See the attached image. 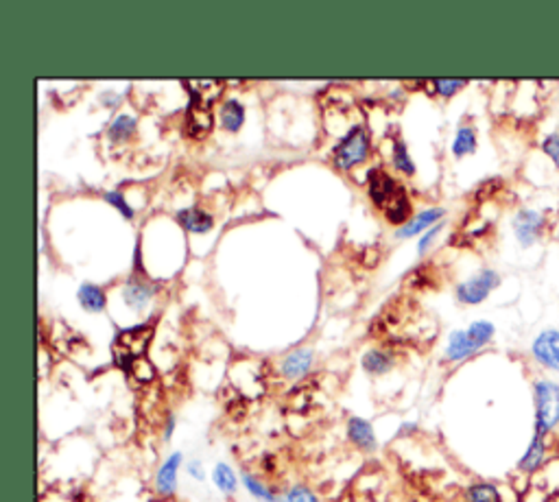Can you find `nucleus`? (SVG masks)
I'll return each instance as SVG.
<instances>
[{"instance_id":"nucleus-35","label":"nucleus","mask_w":559,"mask_h":502,"mask_svg":"<svg viewBox=\"0 0 559 502\" xmlns=\"http://www.w3.org/2000/svg\"><path fill=\"white\" fill-rule=\"evenodd\" d=\"M116 101H119V97H112V95L103 97V103H116Z\"/></svg>"},{"instance_id":"nucleus-14","label":"nucleus","mask_w":559,"mask_h":502,"mask_svg":"<svg viewBox=\"0 0 559 502\" xmlns=\"http://www.w3.org/2000/svg\"><path fill=\"white\" fill-rule=\"evenodd\" d=\"M478 350H481V345L474 344L472 336L468 335V330H457L450 335L448 347H446V359L453 360V363H459V360L477 354Z\"/></svg>"},{"instance_id":"nucleus-6","label":"nucleus","mask_w":559,"mask_h":502,"mask_svg":"<svg viewBox=\"0 0 559 502\" xmlns=\"http://www.w3.org/2000/svg\"><path fill=\"white\" fill-rule=\"evenodd\" d=\"M186 125L188 134L192 138H204V135H208L213 131V110H210V103L197 90L192 92V103L186 116Z\"/></svg>"},{"instance_id":"nucleus-26","label":"nucleus","mask_w":559,"mask_h":502,"mask_svg":"<svg viewBox=\"0 0 559 502\" xmlns=\"http://www.w3.org/2000/svg\"><path fill=\"white\" fill-rule=\"evenodd\" d=\"M468 335L472 336L474 344L483 347L490 344V339L494 336V326H492L490 321H474L472 326L468 328Z\"/></svg>"},{"instance_id":"nucleus-4","label":"nucleus","mask_w":559,"mask_h":502,"mask_svg":"<svg viewBox=\"0 0 559 502\" xmlns=\"http://www.w3.org/2000/svg\"><path fill=\"white\" fill-rule=\"evenodd\" d=\"M182 466H184V454H182L180 450H177V452H171L162 463H159L156 476H153V491H156L158 498H175L177 487H180Z\"/></svg>"},{"instance_id":"nucleus-11","label":"nucleus","mask_w":559,"mask_h":502,"mask_svg":"<svg viewBox=\"0 0 559 502\" xmlns=\"http://www.w3.org/2000/svg\"><path fill=\"white\" fill-rule=\"evenodd\" d=\"M533 356L548 369H559V332L547 330L535 339Z\"/></svg>"},{"instance_id":"nucleus-12","label":"nucleus","mask_w":559,"mask_h":502,"mask_svg":"<svg viewBox=\"0 0 559 502\" xmlns=\"http://www.w3.org/2000/svg\"><path fill=\"white\" fill-rule=\"evenodd\" d=\"M153 293H156V286L149 284L147 280L131 278L123 289V299H125L127 306L131 308V311L140 313V311H144V308H147L149 299L153 297Z\"/></svg>"},{"instance_id":"nucleus-2","label":"nucleus","mask_w":559,"mask_h":502,"mask_svg":"<svg viewBox=\"0 0 559 502\" xmlns=\"http://www.w3.org/2000/svg\"><path fill=\"white\" fill-rule=\"evenodd\" d=\"M369 131L363 125H354L345 135L337 143V147L332 149V162L341 171H352L354 166H359L361 162H365L369 156Z\"/></svg>"},{"instance_id":"nucleus-7","label":"nucleus","mask_w":559,"mask_h":502,"mask_svg":"<svg viewBox=\"0 0 559 502\" xmlns=\"http://www.w3.org/2000/svg\"><path fill=\"white\" fill-rule=\"evenodd\" d=\"M347 439L363 452H376V448H378V437H376L372 421L363 420V417L352 415L347 420Z\"/></svg>"},{"instance_id":"nucleus-15","label":"nucleus","mask_w":559,"mask_h":502,"mask_svg":"<svg viewBox=\"0 0 559 502\" xmlns=\"http://www.w3.org/2000/svg\"><path fill=\"white\" fill-rule=\"evenodd\" d=\"M361 365H363V369L369 376H384V374H389L393 369L396 359H393L392 351L369 350L365 351L363 359H361Z\"/></svg>"},{"instance_id":"nucleus-20","label":"nucleus","mask_w":559,"mask_h":502,"mask_svg":"<svg viewBox=\"0 0 559 502\" xmlns=\"http://www.w3.org/2000/svg\"><path fill=\"white\" fill-rule=\"evenodd\" d=\"M384 214H387V219L396 225H400L402 220H407L408 214H411V204H408V199H407V192H404L402 189L398 190L396 197L384 205Z\"/></svg>"},{"instance_id":"nucleus-29","label":"nucleus","mask_w":559,"mask_h":502,"mask_svg":"<svg viewBox=\"0 0 559 502\" xmlns=\"http://www.w3.org/2000/svg\"><path fill=\"white\" fill-rule=\"evenodd\" d=\"M103 197H105L107 204H112L120 214H125V219H134V208L127 204V199L123 195H120V192H105Z\"/></svg>"},{"instance_id":"nucleus-1","label":"nucleus","mask_w":559,"mask_h":502,"mask_svg":"<svg viewBox=\"0 0 559 502\" xmlns=\"http://www.w3.org/2000/svg\"><path fill=\"white\" fill-rule=\"evenodd\" d=\"M153 336V328L143 323V326L127 328L116 335L114 341V360L120 369H131L140 359H144L149 341Z\"/></svg>"},{"instance_id":"nucleus-34","label":"nucleus","mask_w":559,"mask_h":502,"mask_svg":"<svg viewBox=\"0 0 559 502\" xmlns=\"http://www.w3.org/2000/svg\"><path fill=\"white\" fill-rule=\"evenodd\" d=\"M417 430V424H413V421H404V424L398 429V437H408L411 433H415Z\"/></svg>"},{"instance_id":"nucleus-32","label":"nucleus","mask_w":559,"mask_h":502,"mask_svg":"<svg viewBox=\"0 0 559 502\" xmlns=\"http://www.w3.org/2000/svg\"><path fill=\"white\" fill-rule=\"evenodd\" d=\"M439 229H441V225H437V228L431 229V232H426L424 236L420 238V245H417V253H424L426 250H429V245H431V243H433V238L437 236V234H439Z\"/></svg>"},{"instance_id":"nucleus-30","label":"nucleus","mask_w":559,"mask_h":502,"mask_svg":"<svg viewBox=\"0 0 559 502\" xmlns=\"http://www.w3.org/2000/svg\"><path fill=\"white\" fill-rule=\"evenodd\" d=\"M186 474L192 478V481L204 483V481H206L204 461H201V459H190V461L186 463Z\"/></svg>"},{"instance_id":"nucleus-21","label":"nucleus","mask_w":559,"mask_h":502,"mask_svg":"<svg viewBox=\"0 0 559 502\" xmlns=\"http://www.w3.org/2000/svg\"><path fill=\"white\" fill-rule=\"evenodd\" d=\"M136 125L138 123H136L134 116L120 114L112 120L110 129H107V135H110V140H114V143H125V140H129L131 135L136 134Z\"/></svg>"},{"instance_id":"nucleus-27","label":"nucleus","mask_w":559,"mask_h":502,"mask_svg":"<svg viewBox=\"0 0 559 502\" xmlns=\"http://www.w3.org/2000/svg\"><path fill=\"white\" fill-rule=\"evenodd\" d=\"M286 496H289V502H322V498L314 494L311 487L302 485V483L291 485L289 490H286Z\"/></svg>"},{"instance_id":"nucleus-13","label":"nucleus","mask_w":559,"mask_h":502,"mask_svg":"<svg viewBox=\"0 0 559 502\" xmlns=\"http://www.w3.org/2000/svg\"><path fill=\"white\" fill-rule=\"evenodd\" d=\"M210 478H213V485L217 487V491L225 498H234L238 494V487H241V476L234 472L232 466H228L225 461H219L217 466L210 472Z\"/></svg>"},{"instance_id":"nucleus-5","label":"nucleus","mask_w":559,"mask_h":502,"mask_svg":"<svg viewBox=\"0 0 559 502\" xmlns=\"http://www.w3.org/2000/svg\"><path fill=\"white\" fill-rule=\"evenodd\" d=\"M501 284V278H498L496 271L485 269L481 274H477L474 278H470L468 282L457 286V297L459 302L463 304H481L496 286Z\"/></svg>"},{"instance_id":"nucleus-22","label":"nucleus","mask_w":559,"mask_h":502,"mask_svg":"<svg viewBox=\"0 0 559 502\" xmlns=\"http://www.w3.org/2000/svg\"><path fill=\"white\" fill-rule=\"evenodd\" d=\"M474 151H477V131H474L472 127H459L453 143V153L457 158H463Z\"/></svg>"},{"instance_id":"nucleus-28","label":"nucleus","mask_w":559,"mask_h":502,"mask_svg":"<svg viewBox=\"0 0 559 502\" xmlns=\"http://www.w3.org/2000/svg\"><path fill=\"white\" fill-rule=\"evenodd\" d=\"M466 79H435L433 86L441 97H453L454 92H459L462 88H466Z\"/></svg>"},{"instance_id":"nucleus-17","label":"nucleus","mask_w":559,"mask_h":502,"mask_svg":"<svg viewBox=\"0 0 559 502\" xmlns=\"http://www.w3.org/2000/svg\"><path fill=\"white\" fill-rule=\"evenodd\" d=\"M441 217H444V210L441 208H433V210H424V212L415 214L411 220H407V223L402 225V229H398L396 236L398 238H411V236H417L420 232H424L429 225H433L435 220H439Z\"/></svg>"},{"instance_id":"nucleus-19","label":"nucleus","mask_w":559,"mask_h":502,"mask_svg":"<svg viewBox=\"0 0 559 502\" xmlns=\"http://www.w3.org/2000/svg\"><path fill=\"white\" fill-rule=\"evenodd\" d=\"M219 119L225 131H238L243 123H245V107L238 101H234V98H228V101L221 105Z\"/></svg>"},{"instance_id":"nucleus-23","label":"nucleus","mask_w":559,"mask_h":502,"mask_svg":"<svg viewBox=\"0 0 559 502\" xmlns=\"http://www.w3.org/2000/svg\"><path fill=\"white\" fill-rule=\"evenodd\" d=\"M544 437L542 435H535L533 437V444L529 445L527 454L523 457V461H520V470L523 472H535L540 467V463H542V457H544Z\"/></svg>"},{"instance_id":"nucleus-31","label":"nucleus","mask_w":559,"mask_h":502,"mask_svg":"<svg viewBox=\"0 0 559 502\" xmlns=\"http://www.w3.org/2000/svg\"><path fill=\"white\" fill-rule=\"evenodd\" d=\"M542 147H544V153H547V156L551 158L553 162H555L559 166V138L557 135H548V138L544 140Z\"/></svg>"},{"instance_id":"nucleus-25","label":"nucleus","mask_w":559,"mask_h":502,"mask_svg":"<svg viewBox=\"0 0 559 502\" xmlns=\"http://www.w3.org/2000/svg\"><path fill=\"white\" fill-rule=\"evenodd\" d=\"M393 164H396L398 171L404 173V175H413V173H415V166H413L411 156H408L407 144H404L402 140H396V143H393Z\"/></svg>"},{"instance_id":"nucleus-9","label":"nucleus","mask_w":559,"mask_h":502,"mask_svg":"<svg viewBox=\"0 0 559 502\" xmlns=\"http://www.w3.org/2000/svg\"><path fill=\"white\" fill-rule=\"evenodd\" d=\"M313 350H293L280 363V374L286 380H302L313 369Z\"/></svg>"},{"instance_id":"nucleus-10","label":"nucleus","mask_w":559,"mask_h":502,"mask_svg":"<svg viewBox=\"0 0 559 502\" xmlns=\"http://www.w3.org/2000/svg\"><path fill=\"white\" fill-rule=\"evenodd\" d=\"M514 228L518 241L523 243L524 247H529L533 245L540 238V234H542L544 217L540 212H533V210H523V212H518V217H516Z\"/></svg>"},{"instance_id":"nucleus-16","label":"nucleus","mask_w":559,"mask_h":502,"mask_svg":"<svg viewBox=\"0 0 559 502\" xmlns=\"http://www.w3.org/2000/svg\"><path fill=\"white\" fill-rule=\"evenodd\" d=\"M177 223H180L186 232L206 234L213 229L214 220L208 212H204V210L188 208V210H182V212H177Z\"/></svg>"},{"instance_id":"nucleus-24","label":"nucleus","mask_w":559,"mask_h":502,"mask_svg":"<svg viewBox=\"0 0 559 502\" xmlns=\"http://www.w3.org/2000/svg\"><path fill=\"white\" fill-rule=\"evenodd\" d=\"M468 502H501V494L494 485L490 483H477L468 490L466 494Z\"/></svg>"},{"instance_id":"nucleus-8","label":"nucleus","mask_w":559,"mask_h":502,"mask_svg":"<svg viewBox=\"0 0 559 502\" xmlns=\"http://www.w3.org/2000/svg\"><path fill=\"white\" fill-rule=\"evenodd\" d=\"M368 181H369V197H372L374 204L380 205V208H384V205L396 197V192L400 190L396 181H393V177L389 175L387 171H383V168H372V171H369Z\"/></svg>"},{"instance_id":"nucleus-3","label":"nucleus","mask_w":559,"mask_h":502,"mask_svg":"<svg viewBox=\"0 0 559 502\" xmlns=\"http://www.w3.org/2000/svg\"><path fill=\"white\" fill-rule=\"evenodd\" d=\"M535 402H538V415H535V435H547L559 421V387L555 382L535 384Z\"/></svg>"},{"instance_id":"nucleus-33","label":"nucleus","mask_w":559,"mask_h":502,"mask_svg":"<svg viewBox=\"0 0 559 502\" xmlns=\"http://www.w3.org/2000/svg\"><path fill=\"white\" fill-rule=\"evenodd\" d=\"M175 424H177L175 415H173V413H168L167 424H164V441H168L173 437V433H175Z\"/></svg>"},{"instance_id":"nucleus-18","label":"nucleus","mask_w":559,"mask_h":502,"mask_svg":"<svg viewBox=\"0 0 559 502\" xmlns=\"http://www.w3.org/2000/svg\"><path fill=\"white\" fill-rule=\"evenodd\" d=\"M79 304H82L83 311L88 313H103L107 306V297L103 293V289H98L97 284H82L79 286V293H77Z\"/></svg>"}]
</instances>
